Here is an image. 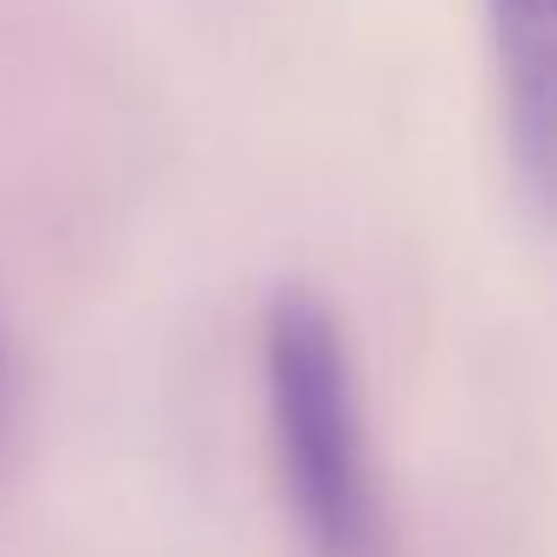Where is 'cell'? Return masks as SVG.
<instances>
[{"label": "cell", "instance_id": "6da1fadb", "mask_svg": "<svg viewBox=\"0 0 557 557\" xmlns=\"http://www.w3.org/2000/svg\"><path fill=\"white\" fill-rule=\"evenodd\" d=\"M264 408L288 516L312 557H377V485L354 354L336 312L306 288H282L264 312Z\"/></svg>", "mask_w": 557, "mask_h": 557}, {"label": "cell", "instance_id": "7a4b0ae2", "mask_svg": "<svg viewBox=\"0 0 557 557\" xmlns=\"http://www.w3.org/2000/svg\"><path fill=\"white\" fill-rule=\"evenodd\" d=\"M492 49L516 174L557 216V0H492Z\"/></svg>", "mask_w": 557, "mask_h": 557}, {"label": "cell", "instance_id": "3957f363", "mask_svg": "<svg viewBox=\"0 0 557 557\" xmlns=\"http://www.w3.org/2000/svg\"><path fill=\"white\" fill-rule=\"evenodd\" d=\"M0 396H7V354H0Z\"/></svg>", "mask_w": 557, "mask_h": 557}]
</instances>
